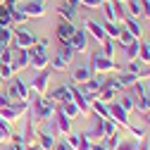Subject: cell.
I'll list each match as a JSON object with an SVG mask.
<instances>
[{
    "label": "cell",
    "mask_w": 150,
    "mask_h": 150,
    "mask_svg": "<svg viewBox=\"0 0 150 150\" xmlns=\"http://www.w3.org/2000/svg\"><path fill=\"white\" fill-rule=\"evenodd\" d=\"M41 148L43 150H52L55 148V138H52V134H45V131H41Z\"/></svg>",
    "instance_id": "obj_21"
},
{
    "label": "cell",
    "mask_w": 150,
    "mask_h": 150,
    "mask_svg": "<svg viewBox=\"0 0 150 150\" xmlns=\"http://www.w3.org/2000/svg\"><path fill=\"white\" fill-rule=\"evenodd\" d=\"M74 12H76V7H71V5H67V3L57 5V14L64 17V22H71V19H74Z\"/></svg>",
    "instance_id": "obj_18"
},
{
    "label": "cell",
    "mask_w": 150,
    "mask_h": 150,
    "mask_svg": "<svg viewBox=\"0 0 150 150\" xmlns=\"http://www.w3.org/2000/svg\"><path fill=\"white\" fill-rule=\"evenodd\" d=\"M138 57H141V62L150 64V43H141L138 45Z\"/></svg>",
    "instance_id": "obj_22"
},
{
    "label": "cell",
    "mask_w": 150,
    "mask_h": 150,
    "mask_svg": "<svg viewBox=\"0 0 150 150\" xmlns=\"http://www.w3.org/2000/svg\"><path fill=\"white\" fill-rule=\"evenodd\" d=\"M10 76H12V67H10V64H0V79L5 81V79H10Z\"/></svg>",
    "instance_id": "obj_31"
},
{
    "label": "cell",
    "mask_w": 150,
    "mask_h": 150,
    "mask_svg": "<svg viewBox=\"0 0 150 150\" xmlns=\"http://www.w3.org/2000/svg\"><path fill=\"white\" fill-rule=\"evenodd\" d=\"M136 110H138V112H150V93L143 96V98L136 103Z\"/></svg>",
    "instance_id": "obj_27"
},
{
    "label": "cell",
    "mask_w": 150,
    "mask_h": 150,
    "mask_svg": "<svg viewBox=\"0 0 150 150\" xmlns=\"http://www.w3.org/2000/svg\"><path fill=\"white\" fill-rule=\"evenodd\" d=\"M119 105H122V107H124V110L129 112V110H134V107H136V100L131 98V96H122V100H119Z\"/></svg>",
    "instance_id": "obj_28"
},
{
    "label": "cell",
    "mask_w": 150,
    "mask_h": 150,
    "mask_svg": "<svg viewBox=\"0 0 150 150\" xmlns=\"http://www.w3.org/2000/svg\"><path fill=\"white\" fill-rule=\"evenodd\" d=\"M79 5H83V7H88V10H96V7L103 5V0H79Z\"/></svg>",
    "instance_id": "obj_30"
},
{
    "label": "cell",
    "mask_w": 150,
    "mask_h": 150,
    "mask_svg": "<svg viewBox=\"0 0 150 150\" xmlns=\"http://www.w3.org/2000/svg\"><path fill=\"white\" fill-rule=\"evenodd\" d=\"M86 43H88V36H86V31H74V36L69 38V45L74 48V52H83L86 50Z\"/></svg>",
    "instance_id": "obj_11"
},
{
    "label": "cell",
    "mask_w": 150,
    "mask_h": 150,
    "mask_svg": "<svg viewBox=\"0 0 150 150\" xmlns=\"http://www.w3.org/2000/svg\"><path fill=\"white\" fill-rule=\"evenodd\" d=\"M52 112H55V103H52L50 98L38 96V98L33 100V117H36V119H50Z\"/></svg>",
    "instance_id": "obj_1"
},
{
    "label": "cell",
    "mask_w": 150,
    "mask_h": 150,
    "mask_svg": "<svg viewBox=\"0 0 150 150\" xmlns=\"http://www.w3.org/2000/svg\"><path fill=\"white\" fill-rule=\"evenodd\" d=\"M48 83H50V71H48V67H45V69H38V74H36V79H33V91L38 93V96H45Z\"/></svg>",
    "instance_id": "obj_7"
},
{
    "label": "cell",
    "mask_w": 150,
    "mask_h": 150,
    "mask_svg": "<svg viewBox=\"0 0 150 150\" xmlns=\"http://www.w3.org/2000/svg\"><path fill=\"white\" fill-rule=\"evenodd\" d=\"M141 14L150 19V0H141Z\"/></svg>",
    "instance_id": "obj_32"
},
{
    "label": "cell",
    "mask_w": 150,
    "mask_h": 150,
    "mask_svg": "<svg viewBox=\"0 0 150 150\" xmlns=\"http://www.w3.org/2000/svg\"><path fill=\"white\" fill-rule=\"evenodd\" d=\"M124 29H126L131 36H134L136 41H141V36H143V29H141V22L136 19V17H131L129 22H124Z\"/></svg>",
    "instance_id": "obj_15"
},
{
    "label": "cell",
    "mask_w": 150,
    "mask_h": 150,
    "mask_svg": "<svg viewBox=\"0 0 150 150\" xmlns=\"http://www.w3.org/2000/svg\"><path fill=\"white\" fill-rule=\"evenodd\" d=\"M17 10H22L26 17H43L45 14L43 0H24L22 5H17Z\"/></svg>",
    "instance_id": "obj_5"
},
{
    "label": "cell",
    "mask_w": 150,
    "mask_h": 150,
    "mask_svg": "<svg viewBox=\"0 0 150 150\" xmlns=\"http://www.w3.org/2000/svg\"><path fill=\"white\" fill-rule=\"evenodd\" d=\"M148 76H150V71H148Z\"/></svg>",
    "instance_id": "obj_41"
},
{
    "label": "cell",
    "mask_w": 150,
    "mask_h": 150,
    "mask_svg": "<svg viewBox=\"0 0 150 150\" xmlns=\"http://www.w3.org/2000/svg\"><path fill=\"white\" fill-rule=\"evenodd\" d=\"M131 131H134V136H138V138H143V134H145L141 126H131Z\"/></svg>",
    "instance_id": "obj_35"
},
{
    "label": "cell",
    "mask_w": 150,
    "mask_h": 150,
    "mask_svg": "<svg viewBox=\"0 0 150 150\" xmlns=\"http://www.w3.org/2000/svg\"><path fill=\"white\" fill-rule=\"evenodd\" d=\"M117 41H122V45H124V48H126V45H129V43H134V41H136V38H134V36H131V33H129V31H126V29H122V33H119V38H117Z\"/></svg>",
    "instance_id": "obj_29"
},
{
    "label": "cell",
    "mask_w": 150,
    "mask_h": 150,
    "mask_svg": "<svg viewBox=\"0 0 150 150\" xmlns=\"http://www.w3.org/2000/svg\"><path fill=\"white\" fill-rule=\"evenodd\" d=\"M60 110L64 112V115H67L69 119H71V117H76L79 112H81V110L76 107V103H74V100H69V103H62V105H60Z\"/></svg>",
    "instance_id": "obj_20"
},
{
    "label": "cell",
    "mask_w": 150,
    "mask_h": 150,
    "mask_svg": "<svg viewBox=\"0 0 150 150\" xmlns=\"http://www.w3.org/2000/svg\"><path fill=\"white\" fill-rule=\"evenodd\" d=\"M122 29H124V24H119V22H105V24H103L105 36H107V38H112V41H117V38H119Z\"/></svg>",
    "instance_id": "obj_14"
},
{
    "label": "cell",
    "mask_w": 150,
    "mask_h": 150,
    "mask_svg": "<svg viewBox=\"0 0 150 150\" xmlns=\"http://www.w3.org/2000/svg\"><path fill=\"white\" fill-rule=\"evenodd\" d=\"M52 103H69L71 100V86H60V88H55L52 91V96H50Z\"/></svg>",
    "instance_id": "obj_13"
},
{
    "label": "cell",
    "mask_w": 150,
    "mask_h": 150,
    "mask_svg": "<svg viewBox=\"0 0 150 150\" xmlns=\"http://www.w3.org/2000/svg\"><path fill=\"white\" fill-rule=\"evenodd\" d=\"M55 150H69L67 143H55Z\"/></svg>",
    "instance_id": "obj_36"
},
{
    "label": "cell",
    "mask_w": 150,
    "mask_h": 150,
    "mask_svg": "<svg viewBox=\"0 0 150 150\" xmlns=\"http://www.w3.org/2000/svg\"><path fill=\"white\" fill-rule=\"evenodd\" d=\"M103 55L112 60V55H115V41H112V38H105L103 41Z\"/></svg>",
    "instance_id": "obj_26"
},
{
    "label": "cell",
    "mask_w": 150,
    "mask_h": 150,
    "mask_svg": "<svg viewBox=\"0 0 150 150\" xmlns=\"http://www.w3.org/2000/svg\"><path fill=\"white\" fill-rule=\"evenodd\" d=\"M12 38H14V33H12V26H3L0 29V43H12Z\"/></svg>",
    "instance_id": "obj_25"
},
{
    "label": "cell",
    "mask_w": 150,
    "mask_h": 150,
    "mask_svg": "<svg viewBox=\"0 0 150 150\" xmlns=\"http://www.w3.org/2000/svg\"><path fill=\"white\" fill-rule=\"evenodd\" d=\"M0 86H3V79H0Z\"/></svg>",
    "instance_id": "obj_39"
},
{
    "label": "cell",
    "mask_w": 150,
    "mask_h": 150,
    "mask_svg": "<svg viewBox=\"0 0 150 150\" xmlns=\"http://www.w3.org/2000/svg\"><path fill=\"white\" fill-rule=\"evenodd\" d=\"M107 110H110V119L117 122V124H129V112L119 105V103H107Z\"/></svg>",
    "instance_id": "obj_8"
},
{
    "label": "cell",
    "mask_w": 150,
    "mask_h": 150,
    "mask_svg": "<svg viewBox=\"0 0 150 150\" xmlns=\"http://www.w3.org/2000/svg\"><path fill=\"white\" fill-rule=\"evenodd\" d=\"M10 103H12V100H10L7 96H3V93H0V110H3V107H7Z\"/></svg>",
    "instance_id": "obj_34"
},
{
    "label": "cell",
    "mask_w": 150,
    "mask_h": 150,
    "mask_svg": "<svg viewBox=\"0 0 150 150\" xmlns=\"http://www.w3.org/2000/svg\"><path fill=\"white\" fill-rule=\"evenodd\" d=\"M29 52H31V60H29L31 67H36V69H45L48 67L50 57H48V50L45 48H41L38 43H33V48H29Z\"/></svg>",
    "instance_id": "obj_3"
},
{
    "label": "cell",
    "mask_w": 150,
    "mask_h": 150,
    "mask_svg": "<svg viewBox=\"0 0 150 150\" xmlns=\"http://www.w3.org/2000/svg\"><path fill=\"white\" fill-rule=\"evenodd\" d=\"M69 62H71L69 57H64L62 52H57V55H55V57H52L48 64H52V69H55V71H67V69H69Z\"/></svg>",
    "instance_id": "obj_16"
},
{
    "label": "cell",
    "mask_w": 150,
    "mask_h": 150,
    "mask_svg": "<svg viewBox=\"0 0 150 150\" xmlns=\"http://www.w3.org/2000/svg\"><path fill=\"white\" fill-rule=\"evenodd\" d=\"M91 69L96 71V74H105V71H112V69H119L115 62H112L110 57H105L103 52H96L93 55V60H91Z\"/></svg>",
    "instance_id": "obj_4"
},
{
    "label": "cell",
    "mask_w": 150,
    "mask_h": 150,
    "mask_svg": "<svg viewBox=\"0 0 150 150\" xmlns=\"http://www.w3.org/2000/svg\"><path fill=\"white\" fill-rule=\"evenodd\" d=\"M0 29H3V26H0Z\"/></svg>",
    "instance_id": "obj_43"
},
{
    "label": "cell",
    "mask_w": 150,
    "mask_h": 150,
    "mask_svg": "<svg viewBox=\"0 0 150 150\" xmlns=\"http://www.w3.org/2000/svg\"><path fill=\"white\" fill-rule=\"evenodd\" d=\"M74 31H76V26H74L71 22H60L57 29H55V33H57V41H60V43L69 41L71 36H74Z\"/></svg>",
    "instance_id": "obj_10"
},
{
    "label": "cell",
    "mask_w": 150,
    "mask_h": 150,
    "mask_svg": "<svg viewBox=\"0 0 150 150\" xmlns=\"http://www.w3.org/2000/svg\"><path fill=\"white\" fill-rule=\"evenodd\" d=\"M136 74H131V71H126V74H119V76H117V83L122 86V88H129V86H134L136 83Z\"/></svg>",
    "instance_id": "obj_19"
},
{
    "label": "cell",
    "mask_w": 150,
    "mask_h": 150,
    "mask_svg": "<svg viewBox=\"0 0 150 150\" xmlns=\"http://www.w3.org/2000/svg\"><path fill=\"white\" fill-rule=\"evenodd\" d=\"M145 115H148V122H150V112H145Z\"/></svg>",
    "instance_id": "obj_38"
},
{
    "label": "cell",
    "mask_w": 150,
    "mask_h": 150,
    "mask_svg": "<svg viewBox=\"0 0 150 150\" xmlns=\"http://www.w3.org/2000/svg\"><path fill=\"white\" fill-rule=\"evenodd\" d=\"M7 138H10V126L0 129V141H7Z\"/></svg>",
    "instance_id": "obj_33"
},
{
    "label": "cell",
    "mask_w": 150,
    "mask_h": 150,
    "mask_svg": "<svg viewBox=\"0 0 150 150\" xmlns=\"http://www.w3.org/2000/svg\"><path fill=\"white\" fill-rule=\"evenodd\" d=\"M86 31H88V33H91L98 43H103V41L107 38L105 31H103V24H100V22H96V19H86Z\"/></svg>",
    "instance_id": "obj_12"
},
{
    "label": "cell",
    "mask_w": 150,
    "mask_h": 150,
    "mask_svg": "<svg viewBox=\"0 0 150 150\" xmlns=\"http://www.w3.org/2000/svg\"><path fill=\"white\" fill-rule=\"evenodd\" d=\"M138 45H141V41H134V43L126 45V57H129V62L138 57Z\"/></svg>",
    "instance_id": "obj_24"
},
{
    "label": "cell",
    "mask_w": 150,
    "mask_h": 150,
    "mask_svg": "<svg viewBox=\"0 0 150 150\" xmlns=\"http://www.w3.org/2000/svg\"><path fill=\"white\" fill-rule=\"evenodd\" d=\"M55 124H57V129L64 131V134H69V129H71V119L64 115L62 110H57V119H55Z\"/></svg>",
    "instance_id": "obj_17"
},
{
    "label": "cell",
    "mask_w": 150,
    "mask_h": 150,
    "mask_svg": "<svg viewBox=\"0 0 150 150\" xmlns=\"http://www.w3.org/2000/svg\"><path fill=\"white\" fill-rule=\"evenodd\" d=\"M7 98L14 103H26V98H29V86H26V81H22V79H14L12 83H10V88H7Z\"/></svg>",
    "instance_id": "obj_2"
},
{
    "label": "cell",
    "mask_w": 150,
    "mask_h": 150,
    "mask_svg": "<svg viewBox=\"0 0 150 150\" xmlns=\"http://www.w3.org/2000/svg\"><path fill=\"white\" fill-rule=\"evenodd\" d=\"M12 41L17 43V48H24V50H29V48H33V43H36V36H33L29 29H17Z\"/></svg>",
    "instance_id": "obj_6"
},
{
    "label": "cell",
    "mask_w": 150,
    "mask_h": 150,
    "mask_svg": "<svg viewBox=\"0 0 150 150\" xmlns=\"http://www.w3.org/2000/svg\"><path fill=\"white\" fill-rule=\"evenodd\" d=\"M0 3H3V0H0Z\"/></svg>",
    "instance_id": "obj_42"
},
{
    "label": "cell",
    "mask_w": 150,
    "mask_h": 150,
    "mask_svg": "<svg viewBox=\"0 0 150 150\" xmlns=\"http://www.w3.org/2000/svg\"><path fill=\"white\" fill-rule=\"evenodd\" d=\"M88 79H93L91 64H81V67H76V69L71 71V83H83V81H88Z\"/></svg>",
    "instance_id": "obj_9"
},
{
    "label": "cell",
    "mask_w": 150,
    "mask_h": 150,
    "mask_svg": "<svg viewBox=\"0 0 150 150\" xmlns=\"http://www.w3.org/2000/svg\"><path fill=\"white\" fill-rule=\"evenodd\" d=\"M7 126V119H3V117H0V129H5Z\"/></svg>",
    "instance_id": "obj_37"
},
{
    "label": "cell",
    "mask_w": 150,
    "mask_h": 150,
    "mask_svg": "<svg viewBox=\"0 0 150 150\" xmlns=\"http://www.w3.org/2000/svg\"><path fill=\"white\" fill-rule=\"evenodd\" d=\"M129 14L136 17V19H141V0H129Z\"/></svg>",
    "instance_id": "obj_23"
},
{
    "label": "cell",
    "mask_w": 150,
    "mask_h": 150,
    "mask_svg": "<svg viewBox=\"0 0 150 150\" xmlns=\"http://www.w3.org/2000/svg\"><path fill=\"white\" fill-rule=\"evenodd\" d=\"M119 3H124V0H119Z\"/></svg>",
    "instance_id": "obj_40"
}]
</instances>
